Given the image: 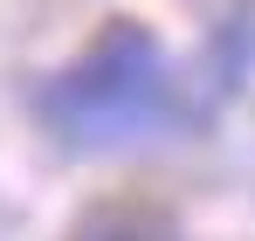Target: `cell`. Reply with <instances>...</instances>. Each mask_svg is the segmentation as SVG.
<instances>
[{
  "label": "cell",
  "mask_w": 255,
  "mask_h": 241,
  "mask_svg": "<svg viewBox=\"0 0 255 241\" xmlns=\"http://www.w3.org/2000/svg\"><path fill=\"white\" fill-rule=\"evenodd\" d=\"M76 241H179V235H172V221L145 214V207H111V214H90Z\"/></svg>",
  "instance_id": "2"
},
{
  "label": "cell",
  "mask_w": 255,
  "mask_h": 241,
  "mask_svg": "<svg viewBox=\"0 0 255 241\" xmlns=\"http://www.w3.org/2000/svg\"><path fill=\"white\" fill-rule=\"evenodd\" d=\"M35 111L69 152H131L145 138L179 131V76L145 28L118 21L97 35V48L42 83Z\"/></svg>",
  "instance_id": "1"
}]
</instances>
